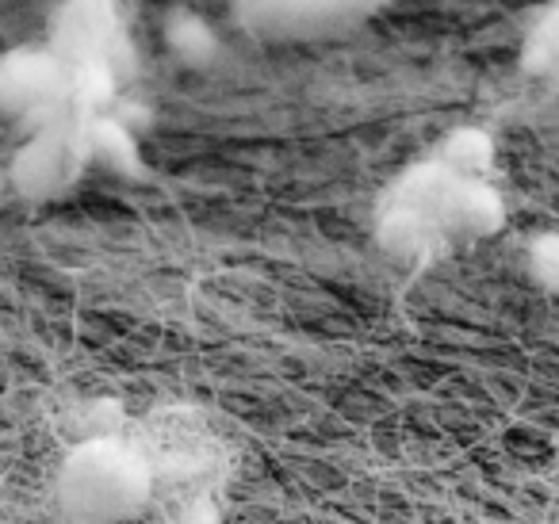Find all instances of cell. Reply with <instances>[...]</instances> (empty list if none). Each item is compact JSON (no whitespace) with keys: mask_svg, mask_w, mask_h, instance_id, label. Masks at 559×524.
Here are the masks:
<instances>
[{"mask_svg":"<svg viewBox=\"0 0 559 524\" xmlns=\"http://www.w3.org/2000/svg\"><path fill=\"white\" fill-rule=\"evenodd\" d=\"M165 43H169L173 55L188 66L211 62L215 50H218L215 27H211L200 12H173V16L165 20Z\"/></svg>","mask_w":559,"mask_h":524,"instance_id":"obj_7","label":"cell"},{"mask_svg":"<svg viewBox=\"0 0 559 524\" xmlns=\"http://www.w3.org/2000/svg\"><path fill=\"white\" fill-rule=\"evenodd\" d=\"M525 269H528V276H533V284L559 295V234H540V238L528 241Z\"/></svg>","mask_w":559,"mask_h":524,"instance_id":"obj_10","label":"cell"},{"mask_svg":"<svg viewBox=\"0 0 559 524\" xmlns=\"http://www.w3.org/2000/svg\"><path fill=\"white\" fill-rule=\"evenodd\" d=\"M154 490L146 460L111 437H93L66 455L58 501L78 524H119L142 513Z\"/></svg>","mask_w":559,"mask_h":524,"instance_id":"obj_1","label":"cell"},{"mask_svg":"<svg viewBox=\"0 0 559 524\" xmlns=\"http://www.w3.org/2000/svg\"><path fill=\"white\" fill-rule=\"evenodd\" d=\"M388 0H234V16L257 39H326L372 20Z\"/></svg>","mask_w":559,"mask_h":524,"instance_id":"obj_3","label":"cell"},{"mask_svg":"<svg viewBox=\"0 0 559 524\" xmlns=\"http://www.w3.org/2000/svg\"><path fill=\"white\" fill-rule=\"evenodd\" d=\"M0 195H4V177H0Z\"/></svg>","mask_w":559,"mask_h":524,"instance_id":"obj_11","label":"cell"},{"mask_svg":"<svg viewBox=\"0 0 559 524\" xmlns=\"http://www.w3.org/2000/svg\"><path fill=\"white\" fill-rule=\"evenodd\" d=\"M0 116L32 123L35 131L70 123V70L50 47H20L0 55Z\"/></svg>","mask_w":559,"mask_h":524,"instance_id":"obj_2","label":"cell"},{"mask_svg":"<svg viewBox=\"0 0 559 524\" xmlns=\"http://www.w3.org/2000/svg\"><path fill=\"white\" fill-rule=\"evenodd\" d=\"M525 66H528V73L559 85V9L551 12V16H544L540 24L528 32Z\"/></svg>","mask_w":559,"mask_h":524,"instance_id":"obj_9","label":"cell"},{"mask_svg":"<svg viewBox=\"0 0 559 524\" xmlns=\"http://www.w3.org/2000/svg\"><path fill=\"white\" fill-rule=\"evenodd\" d=\"M437 162L464 180H483L490 169V162H495V142H490L483 131L464 127V131H456V134L444 139V146L437 150Z\"/></svg>","mask_w":559,"mask_h":524,"instance_id":"obj_8","label":"cell"},{"mask_svg":"<svg viewBox=\"0 0 559 524\" xmlns=\"http://www.w3.org/2000/svg\"><path fill=\"white\" fill-rule=\"evenodd\" d=\"M85 139H88V157H93L96 165H104V169L123 172V177H134V172L142 169L134 134L127 131L119 119H108V116L85 119Z\"/></svg>","mask_w":559,"mask_h":524,"instance_id":"obj_6","label":"cell"},{"mask_svg":"<svg viewBox=\"0 0 559 524\" xmlns=\"http://www.w3.org/2000/svg\"><path fill=\"white\" fill-rule=\"evenodd\" d=\"M88 165L93 157H88L85 119H70L35 131L12 157L9 180L24 200H55L85 177Z\"/></svg>","mask_w":559,"mask_h":524,"instance_id":"obj_4","label":"cell"},{"mask_svg":"<svg viewBox=\"0 0 559 524\" xmlns=\"http://www.w3.org/2000/svg\"><path fill=\"white\" fill-rule=\"evenodd\" d=\"M50 50L62 58L66 70H108L119 78L123 27L116 0H66L55 16Z\"/></svg>","mask_w":559,"mask_h":524,"instance_id":"obj_5","label":"cell"},{"mask_svg":"<svg viewBox=\"0 0 559 524\" xmlns=\"http://www.w3.org/2000/svg\"><path fill=\"white\" fill-rule=\"evenodd\" d=\"M551 524H559V516H556V521H551Z\"/></svg>","mask_w":559,"mask_h":524,"instance_id":"obj_12","label":"cell"}]
</instances>
